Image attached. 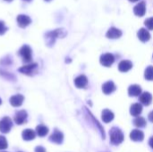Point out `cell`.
<instances>
[{
    "instance_id": "obj_27",
    "label": "cell",
    "mask_w": 153,
    "mask_h": 152,
    "mask_svg": "<svg viewBox=\"0 0 153 152\" xmlns=\"http://www.w3.org/2000/svg\"><path fill=\"white\" fill-rule=\"evenodd\" d=\"M7 147H8V144H7V141L5 137L3 135H0V151L5 150L7 149Z\"/></svg>"
},
{
    "instance_id": "obj_20",
    "label": "cell",
    "mask_w": 153,
    "mask_h": 152,
    "mask_svg": "<svg viewBox=\"0 0 153 152\" xmlns=\"http://www.w3.org/2000/svg\"><path fill=\"white\" fill-rule=\"evenodd\" d=\"M142 112H143V106L140 103H134L130 108V114L133 116L137 117L141 115Z\"/></svg>"
},
{
    "instance_id": "obj_16",
    "label": "cell",
    "mask_w": 153,
    "mask_h": 152,
    "mask_svg": "<svg viewBox=\"0 0 153 152\" xmlns=\"http://www.w3.org/2000/svg\"><path fill=\"white\" fill-rule=\"evenodd\" d=\"M130 139L134 142H142L144 139V133L138 129H134L130 133Z\"/></svg>"
},
{
    "instance_id": "obj_5",
    "label": "cell",
    "mask_w": 153,
    "mask_h": 152,
    "mask_svg": "<svg viewBox=\"0 0 153 152\" xmlns=\"http://www.w3.org/2000/svg\"><path fill=\"white\" fill-rule=\"evenodd\" d=\"M37 69H38V65L36 63H32V64H28L22 67H20L18 71L25 75L32 76L37 73Z\"/></svg>"
},
{
    "instance_id": "obj_31",
    "label": "cell",
    "mask_w": 153,
    "mask_h": 152,
    "mask_svg": "<svg viewBox=\"0 0 153 152\" xmlns=\"http://www.w3.org/2000/svg\"><path fill=\"white\" fill-rule=\"evenodd\" d=\"M149 145H150V147L153 149V136L152 137H151L150 138V140H149Z\"/></svg>"
},
{
    "instance_id": "obj_14",
    "label": "cell",
    "mask_w": 153,
    "mask_h": 152,
    "mask_svg": "<svg viewBox=\"0 0 153 152\" xmlns=\"http://www.w3.org/2000/svg\"><path fill=\"white\" fill-rule=\"evenodd\" d=\"M116 89H117V87L112 81H108L102 85V91L106 95H109V94L113 93L116 90Z\"/></svg>"
},
{
    "instance_id": "obj_38",
    "label": "cell",
    "mask_w": 153,
    "mask_h": 152,
    "mask_svg": "<svg viewBox=\"0 0 153 152\" xmlns=\"http://www.w3.org/2000/svg\"><path fill=\"white\" fill-rule=\"evenodd\" d=\"M0 152H6V151H0Z\"/></svg>"
},
{
    "instance_id": "obj_7",
    "label": "cell",
    "mask_w": 153,
    "mask_h": 152,
    "mask_svg": "<svg viewBox=\"0 0 153 152\" xmlns=\"http://www.w3.org/2000/svg\"><path fill=\"white\" fill-rule=\"evenodd\" d=\"M100 62L103 66L110 67L113 65V63L115 62V56L110 53L103 54V55H101V56L100 58Z\"/></svg>"
},
{
    "instance_id": "obj_2",
    "label": "cell",
    "mask_w": 153,
    "mask_h": 152,
    "mask_svg": "<svg viewBox=\"0 0 153 152\" xmlns=\"http://www.w3.org/2000/svg\"><path fill=\"white\" fill-rule=\"evenodd\" d=\"M110 136V142L113 145H119L124 142L125 136L123 132L117 127H112L109 132Z\"/></svg>"
},
{
    "instance_id": "obj_9",
    "label": "cell",
    "mask_w": 153,
    "mask_h": 152,
    "mask_svg": "<svg viewBox=\"0 0 153 152\" xmlns=\"http://www.w3.org/2000/svg\"><path fill=\"white\" fill-rule=\"evenodd\" d=\"M49 142L56 143V144H61L64 141V134L62 132H60L57 129H55L53 133L49 136L48 138Z\"/></svg>"
},
{
    "instance_id": "obj_22",
    "label": "cell",
    "mask_w": 153,
    "mask_h": 152,
    "mask_svg": "<svg viewBox=\"0 0 153 152\" xmlns=\"http://www.w3.org/2000/svg\"><path fill=\"white\" fill-rule=\"evenodd\" d=\"M114 114L112 111H110L109 109H104L101 113V118L102 121L106 124L110 123L113 119H114Z\"/></svg>"
},
{
    "instance_id": "obj_32",
    "label": "cell",
    "mask_w": 153,
    "mask_h": 152,
    "mask_svg": "<svg viewBox=\"0 0 153 152\" xmlns=\"http://www.w3.org/2000/svg\"><path fill=\"white\" fill-rule=\"evenodd\" d=\"M148 117H149V120H150L152 123H153V111H152V112L149 114V116H148Z\"/></svg>"
},
{
    "instance_id": "obj_29",
    "label": "cell",
    "mask_w": 153,
    "mask_h": 152,
    "mask_svg": "<svg viewBox=\"0 0 153 152\" xmlns=\"http://www.w3.org/2000/svg\"><path fill=\"white\" fill-rule=\"evenodd\" d=\"M7 30V27L5 26L4 22L0 21V35H4Z\"/></svg>"
},
{
    "instance_id": "obj_8",
    "label": "cell",
    "mask_w": 153,
    "mask_h": 152,
    "mask_svg": "<svg viewBox=\"0 0 153 152\" xmlns=\"http://www.w3.org/2000/svg\"><path fill=\"white\" fill-rule=\"evenodd\" d=\"M27 118H28V114L25 110H19L15 113L14 115V123L16 125H23L27 122Z\"/></svg>"
},
{
    "instance_id": "obj_39",
    "label": "cell",
    "mask_w": 153,
    "mask_h": 152,
    "mask_svg": "<svg viewBox=\"0 0 153 152\" xmlns=\"http://www.w3.org/2000/svg\"><path fill=\"white\" fill-rule=\"evenodd\" d=\"M19 152H22V151H19Z\"/></svg>"
},
{
    "instance_id": "obj_18",
    "label": "cell",
    "mask_w": 153,
    "mask_h": 152,
    "mask_svg": "<svg viewBox=\"0 0 153 152\" xmlns=\"http://www.w3.org/2000/svg\"><path fill=\"white\" fill-rule=\"evenodd\" d=\"M142 94V88L137 84L131 85L128 88V95L130 97H140Z\"/></svg>"
},
{
    "instance_id": "obj_15",
    "label": "cell",
    "mask_w": 153,
    "mask_h": 152,
    "mask_svg": "<svg viewBox=\"0 0 153 152\" xmlns=\"http://www.w3.org/2000/svg\"><path fill=\"white\" fill-rule=\"evenodd\" d=\"M88 84V79L85 75L82 74L79 75L78 77L75 78L74 80V85L78 88V89H83L87 86Z\"/></svg>"
},
{
    "instance_id": "obj_17",
    "label": "cell",
    "mask_w": 153,
    "mask_h": 152,
    "mask_svg": "<svg viewBox=\"0 0 153 152\" xmlns=\"http://www.w3.org/2000/svg\"><path fill=\"white\" fill-rule=\"evenodd\" d=\"M139 100H140V102H141L143 105H144V106H149V105H151V103H152V94H151L150 92L145 91V92H143V93H142V94L140 95Z\"/></svg>"
},
{
    "instance_id": "obj_10",
    "label": "cell",
    "mask_w": 153,
    "mask_h": 152,
    "mask_svg": "<svg viewBox=\"0 0 153 152\" xmlns=\"http://www.w3.org/2000/svg\"><path fill=\"white\" fill-rule=\"evenodd\" d=\"M30 22H31V20L28 15L19 14L17 16V23H18L19 27H21V28H26L28 25L30 24Z\"/></svg>"
},
{
    "instance_id": "obj_24",
    "label": "cell",
    "mask_w": 153,
    "mask_h": 152,
    "mask_svg": "<svg viewBox=\"0 0 153 152\" xmlns=\"http://www.w3.org/2000/svg\"><path fill=\"white\" fill-rule=\"evenodd\" d=\"M36 133L39 137H45L48 133V128L44 125H39L36 127Z\"/></svg>"
},
{
    "instance_id": "obj_21",
    "label": "cell",
    "mask_w": 153,
    "mask_h": 152,
    "mask_svg": "<svg viewBox=\"0 0 153 152\" xmlns=\"http://www.w3.org/2000/svg\"><path fill=\"white\" fill-rule=\"evenodd\" d=\"M137 36H138L139 39H140L142 42H147V41L150 40V39H151V34H150V32H149L146 29H144V28H142V29L139 30V31H138V33H137Z\"/></svg>"
},
{
    "instance_id": "obj_33",
    "label": "cell",
    "mask_w": 153,
    "mask_h": 152,
    "mask_svg": "<svg viewBox=\"0 0 153 152\" xmlns=\"http://www.w3.org/2000/svg\"><path fill=\"white\" fill-rule=\"evenodd\" d=\"M130 2H137V1H139V0H129Z\"/></svg>"
},
{
    "instance_id": "obj_26",
    "label": "cell",
    "mask_w": 153,
    "mask_h": 152,
    "mask_svg": "<svg viewBox=\"0 0 153 152\" xmlns=\"http://www.w3.org/2000/svg\"><path fill=\"white\" fill-rule=\"evenodd\" d=\"M144 78L147 81H153V66L150 65L145 69L144 72Z\"/></svg>"
},
{
    "instance_id": "obj_23",
    "label": "cell",
    "mask_w": 153,
    "mask_h": 152,
    "mask_svg": "<svg viewBox=\"0 0 153 152\" xmlns=\"http://www.w3.org/2000/svg\"><path fill=\"white\" fill-rule=\"evenodd\" d=\"M22 137L24 141H32L36 137V133L32 129H25L22 133Z\"/></svg>"
},
{
    "instance_id": "obj_3",
    "label": "cell",
    "mask_w": 153,
    "mask_h": 152,
    "mask_svg": "<svg viewBox=\"0 0 153 152\" xmlns=\"http://www.w3.org/2000/svg\"><path fill=\"white\" fill-rule=\"evenodd\" d=\"M18 55L22 57L24 63H30L32 60V51L30 46L23 45L18 51Z\"/></svg>"
},
{
    "instance_id": "obj_13",
    "label": "cell",
    "mask_w": 153,
    "mask_h": 152,
    "mask_svg": "<svg viewBox=\"0 0 153 152\" xmlns=\"http://www.w3.org/2000/svg\"><path fill=\"white\" fill-rule=\"evenodd\" d=\"M107 38L108 39H119L121 36H122V31L119 30V29H117L115 27H111L107 34H106Z\"/></svg>"
},
{
    "instance_id": "obj_35",
    "label": "cell",
    "mask_w": 153,
    "mask_h": 152,
    "mask_svg": "<svg viewBox=\"0 0 153 152\" xmlns=\"http://www.w3.org/2000/svg\"><path fill=\"white\" fill-rule=\"evenodd\" d=\"M1 104H2V99H0V105H1Z\"/></svg>"
},
{
    "instance_id": "obj_28",
    "label": "cell",
    "mask_w": 153,
    "mask_h": 152,
    "mask_svg": "<svg viewBox=\"0 0 153 152\" xmlns=\"http://www.w3.org/2000/svg\"><path fill=\"white\" fill-rule=\"evenodd\" d=\"M144 24H145V26H146L149 30H153V17H151V18L146 19V21L144 22Z\"/></svg>"
},
{
    "instance_id": "obj_12",
    "label": "cell",
    "mask_w": 153,
    "mask_h": 152,
    "mask_svg": "<svg viewBox=\"0 0 153 152\" xmlns=\"http://www.w3.org/2000/svg\"><path fill=\"white\" fill-rule=\"evenodd\" d=\"M134 13L135 15L139 16V17H142L146 13V4H145V2L144 1H142L140 2L138 4H136L134 8Z\"/></svg>"
},
{
    "instance_id": "obj_37",
    "label": "cell",
    "mask_w": 153,
    "mask_h": 152,
    "mask_svg": "<svg viewBox=\"0 0 153 152\" xmlns=\"http://www.w3.org/2000/svg\"><path fill=\"white\" fill-rule=\"evenodd\" d=\"M45 1H48H48H51V0H45Z\"/></svg>"
},
{
    "instance_id": "obj_36",
    "label": "cell",
    "mask_w": 153,
    "mask_h": 152,
    "mask_svg": "<svg viewBox=\"0 0 153 152\" xmlns=\"http://www.w3.org/2000/svg\"><path fill=\"white\" fill-rule=\"evenodd\" d=\"M5 1H7V2H11V1H13V0H5Z\"/></svg>"
},
{
    "instance_id": "obj_34",
    "label": "cell",
    "mask_w": 153,
    "mask_h": 152,
    "mask_svg": "<svg viewBox=\"0 0 153 152\" xmlns=\"http://www.w3.org/2000/svg\"><path fill=\"white\" fill-rule=\"evenodd\" d=\"M23 1H25V2H30V1H31V0H23Z\"/></svg>"
},
{
    "instance_id": "obj_25",
    "label": "cell",
    "mask_w": 153,
    "mask_h": 152,
    "mask_svg": "<svg viewBox=\"0 0 153 152\" xmlns=\"http://www.w3.org/2000/svg\"><path fill=\"white\" fill-rule=\"evenodd\" d=\"M133 123H134V125L136 127H139V128H143V127L146 126V120L143 117H142V116H137L133 121Z\"/></svg>"
},
{
    "instance_id": "obj_1",
    "label": "cell",
    "mask_w": 153,
    "mask_h": 152,
    "mask_svg": "<svg viewBox=\"0 0 153 152\" xmlns=\"http://www.w3.org/2000/svg\"><path fill=\"white\" fill-rule=\"evenodd\" d=\"M66 35V31L64 29H56L52 31H48L45 34V40L48 47H52L56 39L58 38H64Z\"/></svg>"
},
{
    "instance_id": "obj_4",
    "label": "cell",
    "mask_w": 153,
    "mask_h": 152,
    "mask_svg": "<svg viewBox=\"0 0 153 152\" xmlns=\"http://www.w3.org/2000/svg\"><path fill=\"white\" fill-rule=\"evenodd\" d=\"M84 110H85V115H86V116L88 117V119H89V121L90 122H92V124L96 126V128L100 131V134H101V138L104 140L105 138H106V135H105V131H104V128L101 126V125L99 123V121L93 116V115L90 112V110H88L86 108H84Z\"/></svg>"
},
{
    "instance_id": "obj_11",
    "label": "cell",
    "mask_w": 153,
    "mask_h": 152,
    "mask_svg": "<svg viewBox=\"0 0 153 152\" xmlns=\"http://www.w3.org/2000/svg\"><path fill=\"white\" fill-rule=\"evenodd\" d=\"M10 104L14 107V108H18V107H21L24 101V97L21 94H16L14 96H12L10 98Z\"/></svg>"
},
{
    "instance_id": "obj_30",
    "label": "cell",
    "mask_w": 153,
    "mask_h": 152,
    "mask_svg": "<svg viewBox=\"0 0 153 152\" xmlns=\"http://www.w3.org/2000/svg\"><path fill=\"white\" fill-rule=\"evenodd\" d=\"M35 152H46V149L42 146H38L35 148Z\"/></svg>"
},
{
    "instance_id": "obj_6",
    "label": "cell",
    "mask_w": 153,
    "mask_h": 152,
    "mask_svg": "<svg viewBox=\"0 0 153 152\" xmlns=\"http://www.w3.org/2000/svg\"><path fill=\"white\" fill-rule=\"evenodd\" d=\"M13 127V121L10 117L4 116L0 121V132L2 133H8Z\"/></svg>"
},
{
    "instance_id": "obj_19",
    "label": "cell",
    "mask_w": 153,
    "mask_h": 152,
    "mask_svg": "<svg viewBox=\"0 0 153 152\" xmlns=\"http://www.w3.org/2000/svg\"><path fill=\"white\" fill-rule=\"evenodd\" d=\"M133 67V63L129 60H123L118 65V70L122 73H126L130 71Z\"/></svg>"
}]
</instances>
